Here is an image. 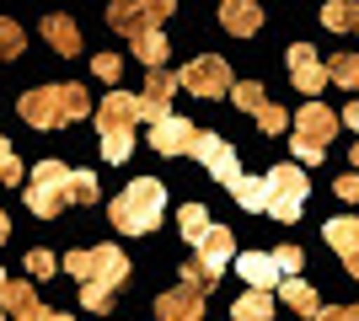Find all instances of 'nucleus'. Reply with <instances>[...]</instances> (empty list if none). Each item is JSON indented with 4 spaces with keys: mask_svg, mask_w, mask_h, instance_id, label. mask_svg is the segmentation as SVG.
I'll list each match as a JSON object with an SVG mask.
<instances>
[{
    "mask_svg": "<svg viewBox=\"0 0 359 321\" xmlns=\"http://www.w3.org/2000/svg\"><path fill=\"white\" fill-rule=\"evenodd\" d=\"M16 54H22V27L11 16H0V59H16Z\"/></svg>",
    "mask_w": 359,
    "mask_h": 321,
    "instance_id": "32",
    "label": "nucleus"
},
{
    "mask_svg": "<svg viewBox=\"0 0 359 321\" xmlns=\"http://www.w3.org/2000/svg\"><path fill=\"white\" fill-rule=\"evenodd\" d=\"M0 284H6V273H0Z\"/></svg>",
    "mask_w": 359,
    "mask_h": 321,
    "instance_id": "44",
    "label": "nucleus"
},
{
    "mask_svg": "<svg viewBox=\"0 0 359 321\" xmlns=\"http://www.w3.org/2000/svg\"><path fill=\"white\" fill-rule=\"evenodd\" d=\"M150 145H156L161 155H194V145H198V123L177 118V113H166V118L150 123Z\"/></svg>",
    "mask_w": 359,
    "mask_h": 321,
    "instance_id": "10",
    "label": "nucleus"
},
{
    "mask_svg": "<svg viewBox=\"0 0 359 321\" xmlns=\"http://www.w3.org/2000/svg\"><path fill=\"white\" fill-rule=\"evenodd\" d=\"M81 300H86V311H97V316H102V311L113 306V290H107V284H97V278H86V284H81Z\"/></svg>",
    "mask_w": 359,
    "mask_h": 321,
    "instance_id": "31",
    "label": "nucleus"
},
{
    "mask_svg": "<svg viewBox=\"0 0 359 321\" xmlns=\"http://www.w3.org/2000/svg\"><path fill=\"white\" fill-rule=\"evenodd\" d=\"M231 102L241 107V113H263V107H269V97H263V86H257V80H231Z\"/></svg>",
    "mask_w": 359,
    "mask_h": 321,
    "instance_id": "25",
    "label": "nucleus"
},
{
    "mask_svg": "<svg viewBox=\"0 0 359 321\" xmlns=\"http://www.w3.org/2000/svg\"><path fill=\"white\" fill-rule=\"evenodd\" d=\"M204 306H210V300H204V290L177 284L172 294H161V300H156V316H161V321H198V316H204Z\"/></svg>",
    "mask_w": 359,
    "mask_h": 321,
    "instance_id": "13",
    "label": "nucleus"
},
{
    "mask_svg": "<svg viewBox=\"0 0 359 321\" xmlns=\"http://www.w3.org/2000/svg\"><path fill=\"white\" fill-rule=\"evenodd\" d=\"M194 257H204L210 268H220V273H225V262L236 257V236H231L225 225H210V230L194 241Z\"/></svg>",
    "mask_w": 359,
    "mask_h": 321,
    "instance_id": "16",
    "label": "nucleus"
},
{
    "mask_svg": "<svg viewBox=\"0 0 359 321\" xmlns=\"http://www.w3.org/2000/svg\"><path fill=\"white\" fill-rule=\"evenodd\" d=\"M279 300H285L295 316H316V306H322V294H316L300 273H295V278H279Z\"/></svg>",
    "mask_w": 359,
    "mask_h": 321,
    "instance_id": "19",
    "label": "nucleus"
},
{
    "mask_svg": "<svg viewBox=\"0 0 359 321\" xmlns=\"http://www.w3.org/2000/svg\"><path fill=\"white\" fill-rule=\"evenodd\" d=\"M43 38L54 43V54H81V27H75L70 16H43Z\"/></svg>",
    "mask_w": 359,
    "mask_h": 321,
    "instance_id": "20",
    "label": "nucleus"
},
{
    "mask_svg": "<svg viewBox=\"0 0 359 321\" xmlns=\"http://www.w3.org/2000/svg\"><path fill=\"white\" fill-rule=\"evenodd\" d=\"M332 134H338V113L322 107V102H306L295 113V123H290V150H295V161L300 166H316V161L327 155Z\"/></svg>",
    "mask_w": 359,
    "mask_h": 321,
    "instance_id": "4",
    "label": "nucleus"
},
{
    "mask_svg": "<svg viewBox=\"0 0 359 321\" xmlns=\"http://www.w3.org/2000/svg\"><path fill=\"white\" fill-rule=\"evenodd\" d=\"M22 262H27V273H32V278H48L54 268H60V262H54V252H43V246H32Z\"/></svg>",
    "mask_w": 359,
    "mask_h": 321,
    "instance_id": "34",
    "label": "nucleus"
},
{
    "mask_svg": "<svg viewBox=\"0 0 359 321\" xmlns=\"http://www.w3.org/2000/svg\"><path fill=\"white\" fill-rule=\"evenodd\" d=\"M65 268H70L81 284H86V278H97V284H107V290H118L123 278H129V257H123L118 246H91V252H70V257H65Z\"/></svg>",
    "mask_w": 359,
    "mask_h": 321,
    "instance_id": "7",
    "label": "nucleus"
},
{
    "mask_svg": "<svg viewBox=\"0 0 359 321\" xmlns=\"http://www.w3.org/2000/svg\"><path fill=\"white\" fill-rule=\"evenodd\" d=\"M48 321H75V316H65V311H48Z\"/></svg>",
    "mask_w": 359,
    "mask_h": 321,
    "instance_id": "43",
    "label": "nucleus"
},
{
    "mask_svg": "<svg viewBox=\"0 0 359 321\" xmlns=\"http://www.w3.org/2000/svg\"><path fill=\"white\" fill-rule=\"evenodd\" d=\"M32 306H43V300L32 294V284H11V278L0 284V311H6V316H27Z\"/></svg>",
    "mask_w": 359,
    "mask_h": 321,
    "instance_id": "21",
    "label": "nucleus"
},
{
    "mask_svg": "<svg viewBox=\"0 0 359 321\" xmlns=\"http://www.w3.org/2000/svg\"><path fill=\"white\" fill-rule=\"evenodd\" d=\"M172 92H177V76H166V64H156L145 80V92H140V118H166L172 113Z\"/></svg>",
    "mask_w": 359,
    "mask_h": 321,
    "instance_id": "12",
    "label": "nucleus"
},
{
    "mask_svg": "<svg viewBox=\"0 0 359 321\" xmlns=\"http://www.w3.org/2000/svg\"><path fill=\"white\" fill-rule=\"evenodd\" d=\"M273 262H279V273H285V278H295L300 262H306V252H300V246H279V252H273Z\"/></svg>",
    "mask_w": 359,
    "mask_h": 321,
    "instance_id": "35",
    "label": "nucleus"
},
{
    "mask_svg": "<svg viewBox=\"0 0 359 321\" xmlns=\"http://www.w3.org/2000/svg\"><path fill=\"white\" fill-rule=\"evenodd\" d=\"M306 193H311V177L285 161V166H273L269 177H263V214H269V220L295 225L300 209H306Z\"/></svg>",
    "mask_w": 359,
    "mask_h": 321,
    "instance_id": "5",
    "label": "nucleus"
},
{
    "mask_svg": "<svg viewBox=\"0 0 359 321\" xmlns=\"http://www.w3.org/2000/svg\"><path fill=\"white\" fill-rule=\"evenodd\" d=\"M241 278H247V290H279V262H273V252H247V257H236Z\"/></svg>",
    "mask_w": 359,
    "mask_h": 321,
    "instance_id": "17",
    "label": "nucleus"
},
{
    "mask_svg": "<svg viewBox=\"0 0 359 321\" xmlns=\"http://www.w3.org/2000/svg\"><path fill=\"white\" fill-rule=\"evenodd\" d=\"M220 27L236 32V38H252L263 27V6L257 0H220Z\"/></svg>",
    "mask_w": 359,
    "mask_h": 321,
    "instance_id": "15",
    "label": "nucleus"
},
{
    "mask_svg": "<svg viewBox=\"0 0 359 321\" xmlns=\"http://www.w3.org/2000/svg\"><path fill=\"white\" fill-rule=\"evenodd\" d=\"M140 6H145V16H150V27H161L166 16L177 11V0H140Z\"/></svg>",
    "mask_w": 359,
    "mask_h": 321,
    "instance_id": "38",
    "label": "nucleus"
},
{
    "mask_svg": "<svg viewBox=\"0 0 359 321\" xmlns=\"http://www.w3.org/2000/svg\"><path fill=\"white\" fill-rule=\"evenodd\" d=\"M182 284H194V290L210 294L215 284H220V268H210L204 257H188V262H182Z\"/></svg>",
    "mask_w": 359,
    "mask_h": 321,
    "instance_id": "28",
    "label": "nucleus"
},
{
    "mask_svg": "<svg viewBox=\"0 0 359 321\" xmlns=\"http://www.w3.org/2000/svg\"><path fill=\"white\" fill-rule=\"evenodd\" d=\"M22 193H27V209L38 220H60V209L70 204V166L65 161H38L32 183H22Z\"/></svg>",
    "mask_w": 359,
    "mask_h": 321,
    "instance_id": "6",
    "label": "nucleus"
},
{
    "mask_svg": "<svg viewBox=\"0 0 359 321\" xmlns=\"http://www.w3.org/2000/svg\"><path fill=\"white\" fill-rule=\"evenodd\" d=\"M177 86H182V92H194V97H204V102H210V97H225V92H231V64H225L220 54H204V59H194L177 76Z\"/></svg>",
    "mask_w": 359,
    "mask_h": 321,
    "instance_id": "8",
    "label": "nucleus"
},
{
    "mask_svg": "<svg viewBox=\"0 0 359 321\" xmlns=\"http://www.w3.org/2000/svg\"><path fill=\"white\" fill-rule=\"evenodd\" d=\"M194 161H198V166H204V171H210L215 183H225V187H231V183H236V177H241V161H236V150H231V145H225L220 134H204V129H198Z\"/></svg>",
    "mask_w": 359,
    "mask_h": 321,
    "instance_id": "9",
    "label": "nucleus"
},
{
    "mask_svg": "<svg viewBox=\"0 0 359 321\" xmlns=\"http://www.w3.org/2000/svg\"><path fill=\"white\" fill-rule=\"evenodd\" d=\"M6 236H11V220H6V214H0V241H6Z\"/></svg>",
    "mask_w": 359,
    "mask_h": 321,
    "instance_id": "42",
    "label": "nucleus"
},
{
    "mask_svg": "<svg viewBox=\"0 0 359 321\" xmlns=\"http://www.w3.org/2000/svg\"><path fill=\"white\" fill-rule=\"evenodd\" d=\"M327 86H344V92H354V86H359V54H338V59L327 64Z\"/></svg>",
    "mask_w": 359,
    "mask_h": 321,
    "instance_id": "27",
    "label": "nucleus"
},
{
    "mask_svg": "<svg viewBox=\"0 0 359 321\" xmlns=\"http://www.w3.org/2000/svg\"><path fill=\"white\" fill-rule=\"evenodd\" d=\"M0 321H6V311H0Z\"/></svg>",
    "mask_w": 359,
    "mask_h": 321,
    "instance_id": "45",
    "label": "nucleus"
},
{
    "mask_svg": "<svg viewBox=\"0 0 359 321\" xmlns=\"http://www.w3.org/2000/svg\"><path fill=\"white\" fill-rule=\"evenodd\" d=\"M290 80H295V92H306V97H316L327 86V64L316 59L311 43H290Z\"/></svg>",
    "mask_w": 359,
    "mask_h": 321,
    "instance_id": "11",
    "label": "nucleus"
},
{
    "mask_svg": "<svg viewBox=\"0 0 359 321\" xmlns=\"http://www.w3.org/2000/svg\"><path fill=\"white\" fill-rule=\"evenodd\" d=\"M11 321H48V306H32L27 316H11Z\"/></svg>",
    "mask_w": 359,
    "mask_h": 321,
    "instance_id": "41",
    "label": "nucleus"
},
{
    "mask_svg": "<svg viewBox=\"0 0 359 321\" xmlns=\"http://www.w3.org/2000/svg\"><path fill=\"white\" fill-rule=\"evenodd\" d=\"M161 209H166V187L156 183V177H135L118 199L107 204V220H113L123 236H150V230L161 225Z\"/></svg>",
    "mask_w": 359,
    "mask_h": 321,
    "instance_id": "2",
    "label": "nucleus"
},
{
    "mask_svg": "<svg viewBox=\"0 0 359 321\" xmlns=\"http://www.w3.org/2000/svg\"><path fill=\"white\" fill-rule=\"evenodd\" d=\"M311 321H359V306H316Z\"/></svg>",
    "mask_w": 359,
    "mask_h": 321,
    "instance_id": "37",
    "label": "nucleus"
},
{
    "mask_svg": "<svg viewBox=\"0 0 359 321\" xmlns=\"http://www.w3.org/2000/svg\"><path fill=\"white\" fill-rule=\"evenodd\" d=\"M322 22L332 32H359V0H327L322 6Z\"/></svg>",
    "mask_w": 359,
    "mask_h": 321,
    "instance_id": "23",
    "label": "nucleus"
},
{
    "mask_svg": "<svg viewBox=\"0 0 359 321\" xmlns=\"http://www.w3.org/2000/svg\"><path fill=\"white\" fill-rule=\"evenodd\" d=\"M338 123H348V129H359V102H348V107H344V118H338Z\"/></svg>",
    "mask_w": 359,
    "mask_h": 321,
    "instance_id": "40",
    "label": "nucleus"
},
{
    "mask_svg": "<svg viewBox=\"0 0 359 321\" xmlns=\"http://www.w3.org/2000/svg\"><path fill=\"white\" fill-rule=\"evenodd\" d=\"M135 123H140V97L113 92L97 102V129H102V155L107 161H129L135 155Z\"/></svg>",
    "mask_w": 359,
    "mask_h": 321,
    "instance_id": "3",
    "label": "nucleus"
},
{
    "mask_svg": "<svg viewBox=\"0 0 359 321\" xmlns=\"http://www.w3.org/2000/svg\"><path fill=\"white\" fill-rule=\"evenodd\" d=\"M231 316H236V321H269V316H273L269 290H241V300L231 306Z\"/></svg>",
    "mask_w": 359,
    "mask_h": 321,
    "instance_id": "22",
    "label": "nucleus"
},
{
    "mask_svg": "<svg viewBox=\"0 0 359 321\" xmlns=\"http://www.w3.org/2000/svg\"><path fill=\"white\" fill-rule=\"evenodd\" d=\"M107 27L123 32V38H140V32L150 27V16H145L140 0H113V6H107Z\"/></svg>",
    "mask_w": 359,
    "mask_h": 321,
    "instance_id": "18",
    "label": "nucleus"
},
{
    "mask_svg": "<svg viewBox=\"0 0 359 321\" xmlns=\"http://www.w3.org/2000/svg\"><path fill=\"white\" fill-rule=\"evenodd\" d=\"M0 183L6 187H22V161H16V150L0 139Z\"/></svg>",
    "mask_w": 359,
    "mask_h": 321,
    "instance_id": "33",
    "label": "nucleus"
},
{
    "mask_svg": "<svg viewBox=\"0 0 359 321\" xmlns=\"http://www.w3.org/2000/svg\"><path fill=\"white\" fill-rule=\"evenodd\" d=\"M16 113H22V123H32V129H65V123L91 113V97H86V86H75V80H54V86H32V92L16 102Z\"/></svg>",
    "mask_w": 359,
    "mask_h": 321,
    "instance_id": "1",
    "label": "nucleus"
},
{
    "mask_svg": "<svg viewBox=\"0 0 359 321\" xmlns=\"http://www.w3.org/2000/svg\"><path fill=\"white\" fill-rule=\"evenodd\" d=\"M322 236H327V246L348 262V273L359 278V214H338V220H327Z\"/></svg>",
    "mask_w": 359,
    "mask_h": 321,
    "instance_id": "14",
    "label": "nucleus"
},
{
    "mask_svg": "<svg viewBox=\"0 0 359 321\" xmlns=\"http://www.w3.org/2000/svg\"><path fill=\"white\" fill-rule=\"evenodd\" d=\"M129 43H135V54L150 64V70H156V64H166V48H172V43L161 38V27H145L140 38H129Z\"/></svg>",
    "mask_w": 359,
    "mask_h": 321,
    "instance_id": "24",
    "label": "nucleus"
},
{
    "mask_svg": "<svg viewBox=\"0 0 359 321\" xmlns=\"http://www.w3.org/2000/svg\"><path fill=\"white\" fill-rule=\"evenodd\" d=\"M70 204H97V171H70Z\"/></svg>",
    "mask_w": 359,
    "mask_h": 321,
    "instance_id": "30",
    "label": "nucleus"
},
{
    "mask_svg": "<svg viewBox=\"0 0 359 321\" xmlns=\"http://www.w3.org/2000/svg\"><path fill=\"white\" fill-rule=\"evenodd\" d=\"M91 70H97V80H118L123 76V59H118V54H97Z\"/></svg>",
    "mask_w": 359,
    "mask_h": 321,
    "instance_id": "36",
    "label": "nucleus"
},
{
    "mask_svg": "<svg viewBox=\"0 0 359 321\" xmlns=\"http://www.w3.org/2000/svg\"><path fill=\"white\" fill-rule=\"evenodd\" d=\"M177 225H182L188 241H198V236L210 230V209H204V204H182V209H177Z\"/></svg>",
    "mask_w": 359,
    "mask_h": 321,
    "instance_id": "29",
    "label": "nucleus"
},
{
    "mask_svg": "<svg viewBox=\"0 0 359 321\" xmlns=\"http://www.w3.org/2000/svg\"><path fill=\"white\" fill-rule=\"evenodd\" d=\"M338 199H344V204H359V171L338 177Z\"/></svg>",
    "mask_w": 359,
    "mask_h": 321,
    "instance_id": "39",
    "label": "nucleus"
},
{
    "mask_svg": "<svg viewBox=\"0 0 359 321\" xmlns=\"http://www.w3.org/2000/svg\"><path fill=\"white\" fill-rule=\"evenodd\" d=\"M231 199L247 214H263V177H236V183H231Z\"/></svg>",
    "mask_w": 359,
    "mask_h": 321,
    "instance_id": "26",
    "label": "nucleus"
}]
</instances>
